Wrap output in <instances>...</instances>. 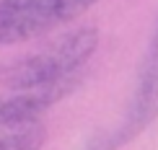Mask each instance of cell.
I'll use <instances>...</instances> for the list:
<instances>
[{
	"instance_id": "obj_4",
	"label": "cell",
	"mask_w": 158,
	"mask_h": 150,
	"mask_svg": "<svg viewBox=\"0 0 158 150\" xmlns=\"http://www.w3.org/2000/svg\"><path fill=\"white\" fill-rule=\"evenodd\" d=\"M158 119V60L143 57L140 73H137L135 91L127 101L122 122L117 124L114 135L106 137L109 150L130 145L135 137H140L145 129Z\"/></svg>"
},
{
	"instance_id": "obj_2",
	"label": "cell",
	"mask_w": 158,
	"mask_h": 150,
	"mask_svg": "<svg viewBox=\"0 0 158 150\" xmlns=\"http://www.w3.org/2000/svg\"><path fill=\"white\" fill-rule=\"evenodd\" d=\"M78 80L55 83L47 88L18 91L0 101V150H44V114L78 88Z\"/></svg>"
},
{
	"instance_id": "obj_3",
	"label": "cell",
	"mask_w": 158,
	"mask_h": 150,
	"mask_svg": "<svg viewBox=\"0 0 158 150\" xmlns=\"http://www.w3.org/2000/svg\"><path fill=\"white\" fill-rule=\"evenodd\" d=\"M98 0H0V44L39 39L81 18Z\"/></svg>"
},
{
	"instance_id": "obj_1",
	"label": "cell",
	"mask_w": 158,
	"mask_h": 150,
	"mask_svg": "<svg viewBox=\"0 0 158 150\" xmlns=\"http://www.w3.org/2000/svg\"><path fill=\"white\" fill-rule=\"evenodd\" d=\"M98 49V29L96 26H81L75 31L57 36L47 47L36 49L34 55L18 60L5 73V86L13 93L18 91L47 88L55 83L78 80L83 78V67Z\"/></svg>"
},
{
	"instance_id": "obj_6",
	"label": "cell",
	"mask_w": 158,
	"mask_h": 150,
	"mask_svg": "<svg viewBox=\"0 0 158 150\" xmlns=\"http://www.w3.org/2000/svg\"><path fill=\"white\" fill-rule=\"evenodd\" d=\"M83 150H109V142H106V137H96V140H91Z\"/></svg>"
},
{
	"instance_id": "obj_5",
	"label": "cell",
	"mask_w": 158,
	"mask_h": 150,
	"mask_svg": "<svg viewBox=\"0 0 158 150\" xmlns=\"http://www.w3.org/2000/svg\"><path fill=\"white\" fill-rule=\"evenodd\" d=\"M145 55H148V57H156V60H158V21H156V29H153V36H150V44H148Z\"/></svg>"
}]
</instances>
